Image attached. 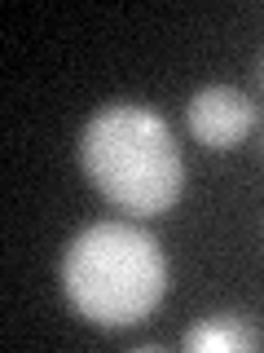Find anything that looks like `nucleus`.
<instances>
[{
    "instance_id": "obj_1",
    "label": "nucleus",
    "mask_w": 264,
    "mask_h": 353,
    "mask_svg": "<svg viewBox=\"0 0 264 353\" xmlns=\"http://www.w3.org/2000/svg\"><path fill=\"white\" fill-rule=\"evenodd\" d=\"M80 163L110 203L137 216L168 212L185 185V163L168 119L141 102L97 110L80 132Z\"/></svg>"
},
{
    "instance_id": "obj_2",
    "label": "nucleus",
    "mask_w": 264,
    "mask_h": 353,
    "mask_svg": "<svg viewBox=\"0 0 264 353\" xmlns=\"http://www.w3.org/2000/svg\"><path fill=\"white\" fill-rule=\"evenodd\" d=\"M62 287L88 323L132 327L168 292V256L141 225L97 221L80 230L62 256Z\"/></svg>"
},
{
    "instance_id": "obj_3",
    "label": "nucleus",
    "mask_w": 264,
    "mask_h": 353,
    "mask_svg": "<svg viewBox=\"0 0 264 353\" xmlns=\"http://www.w3.org/2000/svg\"><path fill=\"white\" fill-rule=\"evenodd\" d=\"M190 132L207 150H234L251 128H256V102L229 84H207L198 88L185 106Z\"/></svg>"
},
{
    "instance_id": "obj_4",
    "label": "nucleus",
    "mask_w": 264,
    "mask_h": 353,
    "mask_svg": "<svg viewBox=\"0 0 264 353\" xmlns=\"http://www.w3.org/2000/svg\"><path fill=\"white\" fill-rule=\"evenodd\" d=\"M181 345L190 353H242V349H260V331L247 327L234 314H216L185 331Z\"/></svg>"
},
{
    "instance_id": "obj_5",
    "label": "nucleus",
    "mask_w": 264,
    "mask_h": 353,
    "mask_svg": "<svg viewBox=\"0 0 264 353\" xmlns=\"http://www.w3.org/2000/svg\"><path fill=\"white\" fill-rule=\"evenodd\" d=\"M260 84H264V58H260Z\"/></svg>"
}]
</instances>
